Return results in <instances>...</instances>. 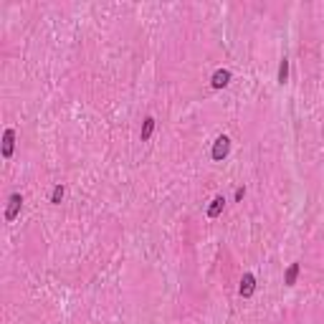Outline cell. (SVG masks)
I'll use <instances>...</instances> for the list:
<instances>
[{
	"label": "cell",
	"instance_id": "obj_1",
	"mask_svg": "<svg viewBox=\"0 0 324 324\" xmlns=\"http://www.w3.org/2000/svg\"><path fill=\"white\" fill-rule=\"evenodd\" d=\"M228 152H231V139H228L226 135H220V137L215 139V144H213V150H210V157H213L215 162H220V160L228 157Z\"/></svg>",
	"mask_w": 324,
	"mask_h": 324
},
{
	"label": "cell",
	"instance_id": "obj_2",
	"mask_svg": "<svg viewBox=\"0 0 324 324\" xmlns=\"http://www.w3.org/2000/svg\"><path fill=\"white\" fill-rule=\"evenodd\" d=\"M21 205H23V198H21V193H13L10 195V200H8V208H5V220L10 223V220H16L18 218V213H21Z\"/></svg>",
	"mask_w": 324,
	"mask_h": 324
},
{
	"label": "cell",
	"instance_id": "obj_3",
	"mask_svg": "<svg viewBox=\"0 0 324 324\" xmlns=\"http://www.w3.org/2000/svg\"><path fill=\"white\" fill-rule=\"evenodd\" d=\"M254 291H256V276H254V274H243L241 286H238V294H241L243 299H248V297H254Z\"/></svg>",
	"mask_w": 324,
	"mask_h": 324
},
{
	"label": "cell",
	"instance_id": "obj_4",
	"mask_svg": "<svg viewBox=\"0 0 324 324\" xmlns=\"http://www.w3.org/2000/svg\"><path fill=\"white\" fill-rule=\"evenodd\" d=\"M13 147H16V129L8 127V129L3 132V157H5V160L13 157Z\"/></svg>",
	"mask_w": 324,
	"mask_h": 324
},
{
	"label": "cell",
	"instance_id": "obj_5",
	"mask_svg": "<svg viewBox=\"0 0 324 324\" xmlns=\"http://www.w3.org/2000/svg\"><path fill=\"white\" fill-rule=\"evenodd\" d=\"M228 84H231V71L228 69H218L210 76V86H213V89H226Z\"/></svg>",
	"mask_w": 324,
	"mask_h": 324
},
{
	"label": "cell",
	"instance_id": "obj_6",
	"mask_svg": "<svg viewBox=\"0 0 324 324\" xmlns=\"http://www.w3.org/2000/svg\"><path fill=\"white\" fill-rule=\"evenodd\" d=\"M223 208H226V198H223V195H218V198H213V203L208 205L205 215H208V218H218L220 213H223Z\"/></svg>",
	"mask_w": 324,
	"mask_h": 324
},
{
	"label": "cell",
	"instance_id": "obj_7",
	"mask_svg": "<svg viewBox=\"0 0 324 324\" xmlns=\"http://www.w3.org/2000/svg\"><path fill=\"white\" fill-rule=\"evenodd\" d=\"M299 271H301V263H297V261H294L291 263V266L284 271V284L286 286H294V284H297V278H299Z\"/></svg>",
	"mask_w": 324,
	"mask_h": 324
},
{
	"label": "cell",
	"instance_id": "obj_8",
	"mask_svg": "<svg viewBox=\"0 0 324 324\" xmlns=\"http://www.w3.org/2000/svg\"><path fill=\"white\" fill-rule=\"evenodd\" d=\"M152 132H155V119H152V116H147L144 124H142V132H139V139H142V142H150Z\"/></svg>",
	"mask_w": 324,
	"mask_h": 324
},
{
	"label": "cell",
	"instance_id": "obj_9",
	"mask_svg": "<svg viewBox=\"0 0 324 324\" xmlns=\"http://www.w3.org/2000/svg\"><path fill=\"white\" fill-rule=\"evenodd\" d=\"M289 79V58H281V64H278V84H284Z\"/></svg>",
	"mask_w": 324,
	"mask_h": 324
},
{
	"label": "cell",
	"instance_id": "obj_10",
	"mask_svg": "<svg viewBox=\"0 0 324 324\" xmlns=\"http://www.w3.org/2000/svg\"><path fill=\"white\" fill-rule=\"evenodd\" d=\"M61 198H64V185L58 183V185L51 190V203H53V205H58V203H61Z\"/></svg>",
	"mask_w": 324,
	"mask_h": 324
},
{
	"label": "cell",
	"instance_id": "obj_11",
	"mask_svg": "<svg viewBox=\"0 0 324 324\" xmlns=\"http://www.w3.org/2000/svg\"><path fill=\"white\" fill-rule=\"evenodd\" d=\"M243 195H246V190H243V187L235 190V200H243Z\"/></svg>",
	"mask_w": 324,
	"mask_h": 324
}]
</instances>
